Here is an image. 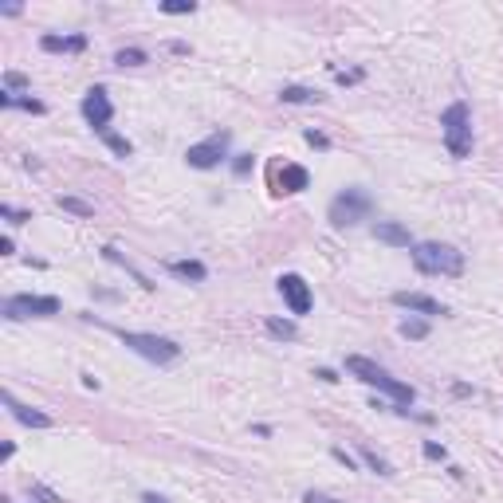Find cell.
Instances as JSON below:
<instances>
[{"mask_svg":"<svg viewBox=\"0 0 503 503\" xmlns=\"http://www.w3.org/2000/svg\"><path fill=\"white\" fill-rule=\"evenodd\" d=\"M413 267L421 275H464V252L456 244H441V240H425V244L409 248Z\"/></svg>","mask_w":503,"mask_h":503,"instance_id":"obj_1","label":"cell"},{"mask_svg":"<svg viewBox=\"0 0 503 503\" xmlns=\"http://www.w3.org/2000/svg\"><path fill=\"white\" fill-rule=\"evenodd\" d=\"M346 374H354L358 382H366V385H374V389L389 393L397 405H413V397H417V389H413V385H405V382H397V377H389L382 366H377V362L362 358V354H346Z\"/></svg>","mask_w":503,"mask_h":503,"instance_id":"obj_2","label":"cell"},{"mask_svg":"<svg viewBox=\"0 0 503 503\" xmlns=\"http://www.w3.org/2000/svg\"><path fill=\"white\" fill-rule=\"evenodd\" d=\"M122 346L134 350L138 358L154 362V366H170V362L181 358V346L173 338H165V334H145V331H118Z\"/></svg>","mask_w":503,"mask_h":503,"instance_id":"obj_3","label":"cell"},{"mask_svg":"<svg viewBox=\"0 0 503 503\" xmlns=\"http://www.w3.org/2000/svg\"><path fill=\"white\" fill-rule=\"evenodd\" d=\"M370 213H374V197H370L366 189H358V185L342 189V193L331 201V209H326V216H331L334 228H354V224H362Z\"/></svg>","mask_w":503,"mask_h":503,"instance_id":"obj_4","label":"cell"},{"mask_svg":"<svg viewBox=\"0 0 503 503\" xmlns=\"http://www.w3.org/2000/svg\"><path fill=\"white\" fill-rule=\"evenodd\" d=\"M441 130H444V145L452 157H468L472 154V114L468 103H452L441 114Z\"/></svg>","mask_w":503,"mask_h":503,"instance_id":"obj_5","label":"cell"},{"mask_svg":"<svg viewBox=\"0 0 503 503\" xmlns=\"http://www.w3.org/2000/svg\"><path fill=\"white\" fill-rule=\"evenodd\" d=\"M60 299L55 295H9L4 299V319H52L60 315Z\"/></svg>","mask_w":503,"mask_h":503,"instance_id":"obj_6","label":"cell"},{"mask_svg":"<svg viewBox=\"0 0 503 503\" xmlns=\"http://www.w3.org/2000/svg\"><path fill=\"white\" fill-rule=\"evenodd\" d=\"M228 142H232L228 130H216L213 138H205V142L189 145V150H185V162L193 165V170H216V165L228 157Z\"/></svg>","mask_w":503,"mask_h":503,"instance_id":"obj_7","label":"cell"},{"mask_svg":"<svg viewBox=\"0 0 503 503\" xmlns=\"http://www.w3.org/2000/svg\"><path fill=\"white\" fill-rule=\"evenodd\" d=\"M83 118L94 134H106V130H111L114 103H111V94H106V87H91V91L83 94Z\"/></svg>","mask_w":503,"mask_h":503,"instance_id":"obj_8","label":"cell"},{"mask_svg":"<svg viewBox=\"0 0 503 503\" xmlns=\"http://www.w3.org/2000/svg\"><path fill=\"white\" fill-rule=\"evenodd\" d=\"M275 287H280V295H283V303H287V311L291 315H307L311 311V287H307V280L303 275H295V272H283L280 280H275Z\"/></svg>","mask_w":503,"mask_h":503,"instance_id":"obj_9","label":"cell"},{"mask_svg":"<svg viewBox=\"0 0 503 503\" xmlns=\"http://www.w3.org/2000/svg\"><path fill=\"white\" fill-rule=\"evenodd\" d=\"M393 307H401V311H413V315H421V319H436V315H448V307L444 303H436L433 295H425V291H393Z\"/></svg>","mask_w":503,"mask_h":503,"instance_id":"obj_10","label":"cell"},{"mask_svg":"<svg viewBox=\"0 0 503 503\" xmlns=\"http://www.w3.org/2000/svg\"><path fill=\"white\" fill-rule=\"evenodd\" d=\"M0 401H4V405H9V413H12V417H16L20 425H28V429H52V425H55V421L48 417V413H43V409H32V405H24V401H16V397H12L9 389L0 393Z\"/></svg>","mask_w":503,"mask_h":503,"instance_id":"obj_11","label":"cell"},{"mask_svg":"<svg viewBox=\"0 0 503 503\" xmlns=\"http://www.w3.org/2000/svg\"><path fill=\"white\" fill-rule=\"evenodd\" d=\"M370 232H374V240H382V244H389V248H413V236L401 221H374Z\"/></svg>","mask_w":503,"mask_h":503,"instance_id":"obj_12","label":"cell"},{"mask_svg":"<svg viewBox=\"0 0 503 503\" xmlns=\"http://www.w3.org/2000/svg\"><path fill=\"white\" fill-rule=\"evenodd\" d=\"M307 185H311V173L303 165H283L275 173V193H303Z\"/></svg>","mask_w":503,"mask_h":503,"instance_id":"obj_13","label":"cell"},{"mask_svg":"<svg viewBox=\"0 0 503 503\" xmlns=\"http://www.w3.org/2000/svg\"><path fill=\"white\" fill-rule=\"evenodd\" d=\"M103 260H111L114 267H122V272H126V275H134V283H138V287H142V291H154V283H150V275H145V272H138V267L130 264V260L122 256V252H118V248H114V244H106V248H103Z\"/></svg>","mask_w":503,"mask_h":503,"instance_id":"obj_14","label":"cell"},{"mask_svg":"<svg viewBox=\"0 0 503 503\" xmlns=\"http://www.w3.org/2000/svg\"><path fill=\"white\" fill-rule=\"evenodd\" d=\"M170 275H177V280H193V283H205L209 280V267L201 264V260H170Z\"/></svg>","mask_w":503,"mask_h":503,"instance_id":"obj_15","label":"cell"},{"mask_svg":"<svg viewBox=\"0 0 503 503\" xmlns=\"http://www.w3.org/2000/svg\"><path fill=\"white\" fill-rule=\"evenodd\" d=\"M40 48H43V52H83L87 35H43Z\"/></svg>","mask_w":503,"mask_h":503,"instance_id":"obj_16","label":"cell"},{"mask_svg":"<svg viewBox=\"0 0 503 503\" xmlns=\"http://www.w3.org/2000/svg\"><path fill=\"white\" fill-rule=\"evenodd\" d=\"M280 99H283V103H291V106L323 103V94H319L315 87H295V83H291V87H283V91H280Z\"/></svg>","mask_w":503,"mask_h":503,"instance_id":"obj_17","label":"cell"},{"mask_svg":"<svg viewBox=\"0 0 503 503\" xmlns=\"http://www.w3.org/2000/svg\"><path fill=\"white\" fill-rule=\"evenodd\" d=\"M55 205H60L63 213H71V216H83V221H91V216H94V205H91V201H83V197H71V193H60V197H55Z\"/></svg>","mask_w":503,"mask_h":503,"instance_id":"obj_18","label":"cell"},{"mask_svg":"<svg viewBox=\"0 0 503 503\" xmlns=\"http://www.w3.org/2000/svg\"><path fill=\"white\" fill-rule=\"evenodd\" d=\"M264 326H267V334H272V338H280V342H295L299 338V326L291 323V319H264Z\"/></svg>","mask_w":503,"mask_h":503,"instance_id":"obj_19","label":"cell"},{"mask_svg":"<svg viewBox=\"0 0 503 503\" xmlns=\"http://www.w3.org/2000/svg\"><path fill=\"white\" fill-rule=\"evenodd\" d=\"M397 334L401 338H409V342H421V338H429V319H405V323L397 326Z\"/></svg>","mask_w":503,"mask_h":503,"instance_id":"obj_20","label":"cell"},{"mask_svg":"<svg viewBox=\"0 0 503 503\" xmlns=\"http://www.w3.org/2000/svg\"><path fill=\"white\" fill-rule=\"evenodd\" d=\"M106 142V150H111L114 157H134V142H126L122 134H114V130H106V134H99Z\"/></svg>","mask_w":503,"mask_h":503,"instance_id":"obj_21","label":"cell"},{"mask_svg":"<svg viewBox=\"0 0 503 503\" xmlns=\"http://www.w3.org/2000/svg\"><path fill=\"white\" fill-rule=\"evenodd\" d=\"M114 63L118 67H142V63H150V55L142 48H122V52H114Z\"/></svg>","mask_w":503,"mask_h":503,"instance_id":"obj_22","label":"cell"},{"mask_svg":"<svg viewBox=\"0 0 503 503\" xmlns=\"http://www.w3.org/2000/svg\"><path fill=\"white\" fill-rule=\"evenodd\" d=\"M362 460H366V468H370V472H377V476H393L389 460H382V456H377L374 448H366V444H362Z\"/></svg>","mask_w":503,"mask_h":503,"instance_id":"obj_23","label":"cell"},{"mask_svg":"<svg viewBox=\"0 0 503 503\" xmlns=\"http://www.w3.org/2000/svg\"><path fill=\"white\" fill-rule=\"evenodd\" d=\"M28 499H35V503H63V495L52 492L48 484H28Z\"/></svg>","mask_w":503,"mask_h":503,"instance_id":"obj_24","label":"cell"},{"mask_svg":"<svg viewBox=\"0 0 503 503\" xmlns=\"http://www.w3.org/2000/svg\"><path fill=\"white\" fill-rule=\"evenodd\" d=\"M162 12L165 16H189V12H197V0H162Z\"/></svg>","mask_w":503,"mask_h":503,"instance_id":"obj_25","label":"cell"},{"mask_svg":"<svg viewBox=\"0 0 503 503\" xmlns=\"http://www.w3.org/2000/svg\"><path fill=\"white\" fill-rule=\"evenodd\" d=\"M0 216H4L9 224H28V221H32L28 209H12V205H0Z\"/></svg>","mask_w":503,"mask_h":503,"instance_id":"obj_26","label":"cell"},{"mask_svg":"<svg viewBox=\"0 0 503 503\" xmlns=\"http://www.w3.org/2000/svg\"><path fill=\"white\" fill-rule=\"evenodd\" d=\"M24 87H28L24 71H4V91H24Z\"/></svg>","mask_w":503,"mask_h":503,"instance_id":"obj_27","label":"cell"},{"mask_svg":"<svg viewBox=\"0 0 503 503\" xmlns=\"http://www.w3.org/2000/svg\"><path fill=\"white\" fill-rule=\"evenodd\" d=\"M252 162H256L252 154H236V162H232V173H236V177H244V173L252 170Z\"/></svg>","mask_w":503,"mask_h":503,"instance_id":"obj_28","label":"cell"},{"mask_svg":"<svg viewBox=\"0 0 503 503\" xmlns=\"http://www.w3.org/2000/svg\"><path fill=\"white\" fill-rule=\"evenodd\" d=\"M303 138H307V145H315V150H331V138L319 134V130H307Z\"/></svg>","mask_w":503,"mask_h":503,"instance_id":"obj_29","label":"cell"},{"mask_svg":"<svg viewBox=\"0 0 503 503\" xmlns=\"http://www.w3.org/2000/svg\"><path fill=\"white\" fill-rule=\"evenodd\" d=\"M303 503H342V499H334V495H326V492H303Z\"/></svg>","mask_w":503,"mask_h":503,"instance_id":"obj_30","label":"cell"},{"mask_svg":"<svg viewBox=\"0 0 503 503\" xmlns=\"http://www.w3.org/2000/svg\"><path fill=\"white\" fill-rule=\"evenodd\" d=\"M362 75H366V71L358 67V71H338V75H334V79H338L342 87H354V83H362Z\"/></svg>","mask_w":503,"mask_h":503,"instance_id":"obj_31","label":"cell"},{"mask_svg":"<svg viewBox=\"0 0 503 503\" xmlns=\"http://www.w3.org/2000/svg\"><path fill=\"white\" fill-rule=\"evenodd\" d=\"M425 456H429V460H444V456H448V448H444V444H436V441H425Z\"/></svg>","mask_w":503,"mask_h":503,"instance_id":"obj_32","label":"cell"},{"mask_svg":"<svg viewBox=\"0 0 503 503\" xmlns=\"http://www.w3.org/2000/svg\"><path fill=\"white\" fill-rule=\"evenodd\" d=\"M331 456H334L338 464H346V472H354V460L346 456V448H331Z\"/></svg>","mask_w":503,"mask_h":503,"instance_id":"obj_33","label":"cell"},{"mask_svg":"<svg viewBox=\"0 0 503 503\" xmlns=\"http://www.w3.org/2000/svg\"><path fill=\"white\" fill-rule=\"evenodd\" d=\"M315 377H319V382H331V385L338 382V374H334V370H326V366H319V370H315Z\"/></svg>","mask_w":503,"mask_h":503,"instance_id":"obj_34","label":"cell"},{"mask_svg":"<svg viewBox=\"0 0 503 503\" xmlns=\"http://www.w3.org/2000/svg\"><path fill=\"white\" fill-rule=\"evenodd\" d=\"M12 252H16V240L4 236V240H0V256H12Z\"/></svg>","mask_w":503,"mask_h":503,"instance_id":"obj_35","label":"cell"},{"mask_svg":"<svg viewBox=\"0 0 503 503\" xmlns=\"http://www.w3.org/2000/svg\"><path fill=\"white\" fill-rule=\"evenodd\" d=\"M170 52H173V55H189V43H181V40H170Z\"/></svg>","mask_w":503,"mask_h":503,"instance_id":"obj_36","label":"cell"},{"mask_svg":"<svg viewBox=\"0 0 503 503\" xmlns=\"http://www.w3.org/2000/svg\"><path fill=\"white\" fill-rule=\"evenodd\" d=\"M20 12H24L20 4H4V9H0V16H20Z\"/></svg>","mask_w":503,"mask_h":503,"instance_id":"obj_37","label":"cell"},{"mask_svg":"<svg viewBox=\"0 0 503 503\" xmlns=\"http://www.w3.org/2000/svg\"><path fill=\"white\" fill-rule=\"evenodd\" d=\"M79 377H83L87 389H99V377H94V374H79Z\"/></svg>","mask_w":503,"mask_h":503,"instance_id":"obj_38","label":"cell"},{"mask_svg":"<svg viewBox=\"0 0 503 503\" xmlns=\"http://www.w3.org/2000/svg\"><path fill=\"white\" fill-rule=\"evenodd\" d=\"M142 503H165V499H162V495H154V492H145V495H142Z\"/></svg>","mask_w":503,"mask_h":503,"instance_id":"obj_39","label":"cell"},{"mask_svg":"<svg viewBox=\"0 0 503 503\" xmlns=\"http://www.w3.org/2000/svg\"><path fill=\"white\" fill-rule=\"evenodd\" d=\"M0 503H12V499H9V495H4V499H0Z\"/></svg>","mask_w":503,"mask_h":503,"instance_id":"obj_40","label":"cell"}]
</instances>
